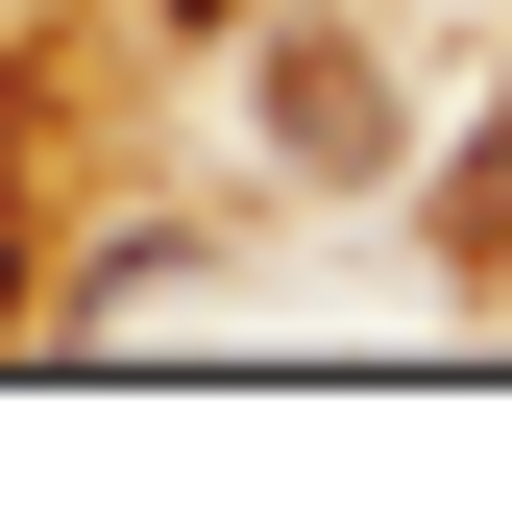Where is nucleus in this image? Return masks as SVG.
<instances>
[{
  "instance_id": "1",
  "label": "nucleus",
  "mask_w": 512,
  "mask_h": 512,
  "mask_svg": "<svg viewBox=\"0 0 512 512\" xmlns=\"http://www.w3.org/2000/svg\"><path fill=\"white\" fill-rule=\"evenodd\" d=\"M171 25H196V49H220V25H269V0H171Z\"/></svg>"
},
{
  "instance_id": "2",
  "label": "nucleus",
  "mask_w": 512,
  "mask_h": 512,
  "mask_svg": "<svg viewBox=\"0 0 512 512\" xmlns=\"http://www.w3.org/2000/svg\"><path fill=\"white\" fill-rule=\"evenodd\" d=\"M0 342H25V244H0Z\"/></svg>"
}]
</instances>
